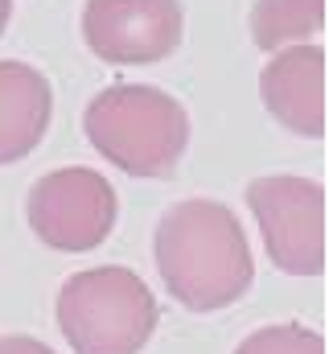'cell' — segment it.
Wrapping results in <instances>:
<instances>
[{
	"label": "cell",
	"mask_w": 329,
	"mask_h": 354,
	"mask_svg": "<svg viewBox=\"0 0 329 354\" xmlns=\"http://www.w3.org/2000/svg\"><path fill=\"white\" fill-rule=\"evenodd\" d=\"M153 256L169 292L194 313L239 301L255 276L239 218L210 198H185L164 214Z\"/></svg>",
	"instance_id": "cell-1"
},
{
	"label": "cell",
	"mask_w": 329,
	"mask_h": 354,
	"mask_svg": "<svg viewBox=\"0 0 329 354\" xmlns=\"http://www.w3.org/2000/svg\"><path fill=\"white\" fill-rule=\"evenodd\" d=\"M86 140L136 177H169L189 145V120L173 95L140 83L107 87L86 103Z\"/></svg>",
	"instance_id": "cell-2"
},
{
	"label": "cell",
	"mask_w": 329,
	"mask_h": 354,
	"mask_svg": "<svg viewBox=\"0 0 329 354\" xmlns=\"http://www.w3.org/2000/svg\"><path fill=\"white\" fill-rule=\"evenodd\" d=\"M157 301L128 268H86L58 292V330L75 354H140L157 330Z\"/></svg>",
	"instance_id": "cell-3"
},
{
	"label": "cell",
	"mask_w": 329,
	"mask_h": 354,
	"mask_svg": "<svg viewBox=\"0 0 329 354\" xmlns=\"http://www.w3.org/2000/svg\"><path fill=\"white\" fill-rule=\"evenodd\" d=\"M247 206L263 231L272 264L292 276L326 268V189L313 177H259L247 185Z\"/></svg>",
	"instance_id": "cell-4"
},
{
	"label": "cell",
	"mask_w": 329,
	"mask_h": 354,
	"mask_svg": "<svg viewBox=\"0 0 329 354\" xmlns=\"http://www.w3.org/2000/svg\"><path fill=\"white\" fill-rule=\"evenodd\" d=\"M115 223V189L95 169H54L29 189V227L54 252H91Z\"/></svg>",
	"instance_id": "cell-5"
},
{
	"label": "cell",
	"mask_w": 329,
	"mask_h": 354,
	"mask_svg": "<svg viewBox=\"0 0 329 354\" xmlns=\"http://www.w3.org/2000/svg\"><path fill=\"white\" fill-rule=\"evenodd\" d=\"M82 37L91 54L115 66L161 62L181 41L177 0H86Z\"/></svg>",
	"instance_id": "cell-6"
},
{
	"label": "cell",
	"mask_w": 329,
	"mask_h": 354,
	"mask_svg": "<svg viewBox=\"0 0 329 354\" xmlns=\"http://www.w3.org/2000/svg\"><path fill=\"white\" fill-rule=\"evenodd\" d=\"M259 95L284 128L317 140L326 132V50L292 46L276 54L259 79Z\"/></svg>",
	"instance_id": "cell-7"
},
{
	"label": "cell",
	"mask_w": 329,
	"mask_h": 354,
	"mask_svg": "<svg viewBox=\"0 0 329 354\" xmlns=\"http://www.w3.org/2000/svg\"><path fill=\"white\" fill-rule=\"evenodd\" d=\"M50 124V83L25 62H0V165L37 149Z\"/></svg>",
	"instance_id": "cell-8"
},
{
	"label": "cell",
	"mask_w": 329,
	"mask_h": 354,
	"mask_svg": "<svg viewBox=\"0 0 329 354\" xmlns=\"http://www.w3.org/2000/svg\"><path fill=\"white\" fill-rule=\"evenodd\" d=\"M326 0H259L251 12V37L259 50L297 46L326 21Z\"/></svg>",
	"instance_id": "cell-9"
},
{
	"label": "cell",
	"mask_w": 329,
	"mask_h": 354,
	"mask_svg": "<svg viewBox=\"0 0 329 354\" xmlns=\"http://www.w3.org/2000/svg\"><path fill=\"white\" fill-rule=\"evenodd\" d=\"M235 354H326V342L305 326H263Z\"/></svg>",
	"instance_id": "cell-10"
},
{
	"label": "cell",
	"mask_w": 329,
	"mask_h": 354,
	"mask_svg": "<svg viewBox=\"0 0 329 354\" xmlns=\"http://www.w3.org/2000/svg\"><path fill=\"white\" fill-rule=\"evenodd\" d=\"M0 354H54V351L41 346V342H33V338L12 334V338H0Z\"/></svg>",
	"instance_id": "cell-11"
},
{
	"label": "cell",
	"mask_w": 329,
	"mask_h": 354,
	"mask_svg": "<svg viewBox=\"0 0 329 354\" xmlns=\"http://www.w3.org/2000/svg\"><path fill=\"white\" fill-rule=\"evenodd\" d=\"M4 25H8V0H0V33H4Z\"/></svg>",
	"instance_id": "cell-12"
}]
</instances>
